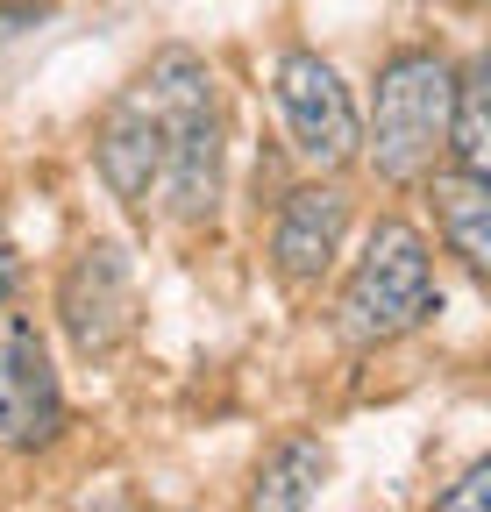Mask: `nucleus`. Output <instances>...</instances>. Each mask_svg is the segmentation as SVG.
I'll return each instance as SVG.
<instances>
[{"label":"nucleus","instance_id":"1","mask_svg":"<svg viewBox=\"0 0 491 512\" xmlns=\"http://www.w3.org/2000/svg\"><path fill=\"white\" fill-rule=\"evenodd\" d=\"M157 128H164V185H171V214L178 221H207L221 200V93H214V64L186 43H164L143 79L129 86Z\"/></svg>","mask_w":491,"mask_h":512},{"label":"nucleus","instance_id":"2","mask_svg":"<svg viewBox=\"0 0 491 512\" xmlns=\"http://www.w3.org/2000/svg\"><path fill=\"white\" fill-rule=\"evenodd\" d=\"M449 93H456V64L435 50H392L378 72V100H371V150L378 178L392 185H420L435 171V157L449 150Z\"/></svg>","mask_w":491,"mask_h":512},{"label":"nucleus","instance_id":"3","mask_svg":"<svg viewBox=\"0 0 491 512\" xmlns=\"http://www.w3.org/2000/svg\"><path fill=\"white\" fill-rule=\"evenodd\" d=\"M442 313V292H435V264H427V242L413 221H378L371 242H363L356 271L342 285V306H335V328L342 342L356 349H378L420 320Z\"/></svg>","mask_w":491,"mask_h":512},{"label":"nucleus","instance_id":"4","mask_svg":"<svg viewBox=\"0 0 491 512\" xmlns=\"http://www.w3.org/2000/svg\"><path fill=\"white\" fill-rule=\"evenodd\" d=\"M271 100L285 114V136L299 150V164L314 171H342L356 150H363V121H356V100L349 86L335 79V64L321 50H285L271 64Z\"/></svg>","mask_w":491,"mask_h":512},{"label":"nucleus","instance_id":"5","mask_svg":"<svg viewBox=\"0 0 491 512\" xmlns=\"http://www.w3.org/2000/svg\"><path fill=\"white\" fill-rule=\"evenodd\" d=\"M57 320L86 363H107L121 342L136 335V278H129V256L114 242H86L72 264H65V285H57Z\"/></svg>","mask_w":491,"mask_h":512},{"label":"nucleus","instance_id":"6","mask_svg":"<svg viewBox=\"0 0 491 512\" xmlns=\"http://www.w3.org/2000/svg\"><path fill=\"white\" fill-rule=\"evenodd\" d=\"M349 228V192L342 185H292L278 200V228H271V264L292 292H314L342 249Z\"/></svg>","mask_w":491,"mask_h":512},{"label":"nucleus","instance_id":"7","mask_svg":"<svg viewBox=\"0 0 491 512\" xmlns=\"http://www.w3.org/2000/svg\"><path fill=\"white\" fill-rule=\"evenodd\" d=\"M93 164H100L107 192H114L129 214H143L150 192L164 185V128H157V114H150L136 93H121V100L107 107L100 136H93Z\"/></svg>","mask_w":491,"mask_h":512},{"label":"nucleus","instance_id":"8","mask_svg":"<svg viewBox=\"0 0 491 512\" xmlns=\"http://www.w3.org/2000/svg\"><path fill=\"white\" fill-rule=\"evenodd\" d=\"M0 427L15 448H43L65 427V399H57V370L43 356V335L29 320L8 328V356H0Z\"/></svg>","mask_w":491,"mask_h":512},{"label":"nucleus","instance_id":"9","mask_svg":"<svg viewBox=\"0 0 491 512\" xmlns=\"http://www.w3.org/2000/svg\"><path fill=\"white\" fill-rule=\"evenodd\" d=\"M427 200H435V228L442 242L463 256V271L484 278L491 271V178L477 171H427Z\"/></svg>","mask_w":491,"mask_h":512},{"label":"nucleus","instance_id":"10","mask_svg":"<svg viewBox=\"0 0 491 512\" xmlns=\"http://www.w3.org/2000/svg\"><path fill=\"white\" fill-rule=\"evenodd\" d=\"M328 484V448L314 434H285L264 448V463H257V484H250V505L264 512H299V505H314Z\"/></svg>","mask_w":491,"mask_h":512},{"label":"nucleus","instance_id":"11","mask_svg":"<svg viewBox=\"0 0 491 512\" xmlns=\"http://www.w3.org/2000/svg\"><path fill=\"white\" fill-rule=\"evenodd\" d=\"M484 86H491V64L484 57L456 72V93H449V150H442V157H456V171H477V178H491V100H484Z\"/></svg>","mask_w":491,"mask_h":512},{"label":"nucleus","instance_id":"12","mask_svg":"<svg viewBox=\"0 0 491 512\" xmlns=\"http://www.w3.org/2000/svg\"><path fill=\"white\" fill-rule=\"evenodd\" d=\"M484 484H491V463H470V470L456 477V491H442V498H435V512H470V505L484 498Z\"/></svg>","mask_w":491,"mask_h":512},{"label":"nucleus","instance_id":"13","mask_svg":"<svg viewBox=\"0 0 491 512\" xmlns=\"http://www.w3.org/2000/svg\"><path fill=\"white\" fill-rule=\"evenodd\" d=\"M15 278H22V264H15V249H8V242H0V306H8V299H15Z\"/></svg>","mask_w":491,"mask_h":512},{"label":"nucleus","instance_id":"14","mask_svg":"<svg viewBox=\"0 0 491 512\" xmlns=\"http://www.w3.org/2000/svg\"><path fill=\"white\" fill-rule=\"evenodd\" d=\"M36 15V0H0V29H15V22H29Z\"/></svg>","mask_w":491,"mask_h":512}]
</instances>
